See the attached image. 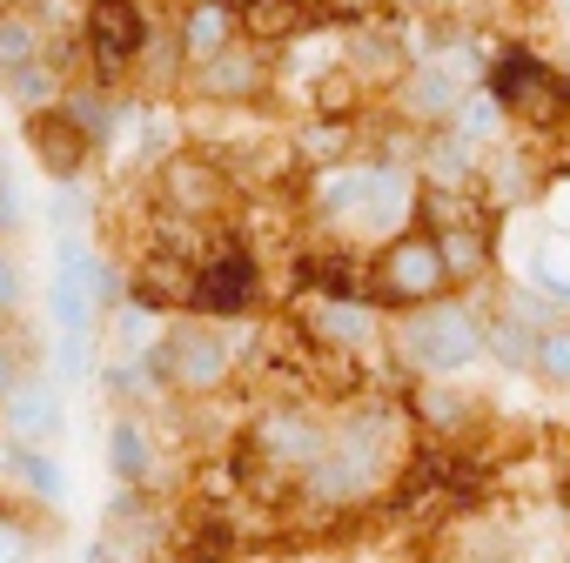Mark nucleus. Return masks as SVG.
<instances>
[{
  "label": "nucleus",
  "mask_w": 570,
  "mask_h": 563,
  "mask_svg": "<svg viewBox=\"0 0 570 563\" xmlns=\"http://www.w3.org/2000/svg\"><path fill=\"white\" fill-rule=\"evenodd\" d=\"M202 88H208V95H222V101H235V95H248V88H255V68L242 61V41H235L228 55H215V61H208Z\"/></svg>",
  "instance_id": "5701e85b"
},
{
  "label": "nucleus",
  "mask_w": 570,
  "mask_h": 563,
  "mask_svg": "<svg viewBox=\"0 0 570 563\" xmlns=\"http://www.w3.org/2000/svg\"><path fill=\"white\" fill-rule=\"evenodd\" d=\"M255 303V261L242 248H208L202 268L188 275V309L202 316H242Z\"/></svg>",
  "instance_id": "39448f33"
},
{
  "label": "nucleus",
  "mask_w": 570,
  "mask_h": 563,
  "mask_svg": "<svg viewBox=\"0 0 570 563\" xmlns=\"http://www.w3.org/2000/svg\"><path fill=\"white\" fill-rule=\"evenodd\" d=\"M242 34H255V41H289L296 28H303V0H242Z\"/></svg>",
  "instance_id": "a211bd4d"
},
{
  "label": "nucleus",
  "mask_w": 570,
  "mask_h": 563,
  "mask_svg": "<svg viewBox=\"0 0 570 563\" xmlns=\"http://www.w3.org/2000/svg\"><path fill=\"white\" fill-rule=\"evenodd\" d=\"M443 289H450V275L436 255V228H396L376 255V296L396 309H416V303H436Z\"/></svg>",
  "instance_id": "7ed1b4c3"
},
{
  "label": "nucleus",
  "mask_w": 570,
  "mask_h": 563,
  "mask_svg": "<svg viewBox=\"0 0 570 563\" xmlns=\"http://www.w3.org/2000/svg\"><path fill=\"white\" fill-rule=\"evenodd\" d=\"M28 148H35V161H41V175L55 181V188H68L81 168H88V155H95V135L68 115V108H41V115H28Z\"/></svg>",
  "instance_id": "0eeeda50"
},
{
  "label": "nucleus",
  "mask_w": 570,
  "mask_h": 563,
  "mask_svg": "<svg viewBox=\"0 0 570 563\" xmlns=\"http://www.w3.org/2000/svg\"><path fill=\"white\" fill-rule=\"evenodd\" d=\"M403 356L423 376H456V369H470L483 356V323L463 303H436V309L416 303V323L403 329Z\"/></svg>",
  "instance_id": "f03ea898"
},
{
  "label": "nucleus",
  "mask_w": 570,
  "mask_h": 563,
  "mask_svg": "<svg viewBox=\"0 0 570 563\" xmlns=\"http://www.w3.org/2000/svg\"><path fill=\"white\" fill-rule=\"evenodd\" d=\"M370 175H376V168H336V175H323L316 195H309L316 221H356V208H363V195H370Z\"/></svg>",
  "instance_id": "2eb2a0df"
},
{
  "label": "nucleus",
  "mask_w": 570,
  "mask_h": 563,
  "mask_svg": "<svg viewBox=\"0 0 570 563\" xmlns=\"http://www.w3.org/2000/svg\"><path fill=\"white\" fill-rule=\"evenodd\" d=\"M537 282H543V296L570 303V228H550L543 248H537Z\"/></svg>",
  "instance_id": "412c9836"
},
{
  "label": "nucleus",
  "mask_w": 570,
  "mask_h": 563,
  "mask_svg": "<svg viewBox=\"0 0 570 563\" xmlns=\"http://www.w3.org/2000/svg\"><path fill=\"white\" fill-rule=\"evenodd\" d=\"M303 148H309L316 161H343V155H350V128H343V121H330V128H309V135H303Z\"/></svg>",
  "instance_id": "bb28decb"
},
{
  "label": "nucleus",
  "mask_w": 570,
  "mask_h": 563,
  "mask_svg": "<svg viewBox=\"0 0 570 563\" xmlns=\"http://www.w3.org/2000/svg\"><path fill=\"white\" fill-rule=\"evenodd\" d=\"M8 88H14V108H28V115H41V108H48V101L61 95V81H55V75L41 68V61L14 68V75H8Z\"/></svg>",
  "instance_id": "393cba45"
},
{
  "label": "nucleus",
  "mask_w": 570,
  "mask_h": 563,
  "mask_svg": "<svg viewBox=\"0 0 570 563\" xmlns=\"http://www.w3.org/2000/svg\"><path fill=\"white\" fill-rule=\"evenodd\" d=\"M490 95H497L510 115H523V121H563V115H570V81L550 75V68H537L530 55H510V61L497 68V81H490Z\"/></svg>",
  "instance_id": "20e7f679"
},
{
  "label": "nucleus",
  "mask_w": 570,
  "mask_h": 563,
  "mask_svg": "<svg viewBox=\"0 0 570 563\" xmlns=\"http://www.w3.org/2000/svg\"><path fill=\"white\" fill-rule=\"evenodd\" d=\"M88 48H95L101 81H115L121 68L141 61V48H148V21H141L135 0H88Z\"/></svg>",
  "instance_id": "423d86ee"
},
{
  "label": "nucleus",
  "mask_w": 570,
  "mask_h": 563,
  "mask_svg": "<svg viewBox=\"0 0 570 563\" xmlns=\"http://www.w3.org/2000/svg\"><path fill=\"white\" fill-rule=\"evenodd\" d=\"M108 470L128 490H148L155 483V450H148V436H141L135 416H115V429H108Z\"/></svg>",
  "instance_id": "4468645a"
},
{
  "label": "nucleus",
  "mask_w": 570,
  "mask_h": 563,
  "mask_svg": "<svg viewBox=\"0 0 570 563\" xmlns=\"http://www.w3.org/2000/svg\"><path fill=\"white\" fill-rule=\"evenodd\" d=\"M436 255H443V275L450 282H476L483 275V255H490V235L476 221H450V228H436Z\"/></svg>",
  "instance_id": "dca6fc26"
},
{
  "label": "nucleus",
  "mask_w": 570,
  "mask_h": 563,
  "mask_svg": "<svg viewBox=\"0 0 570 563\" xmlns=\"http://www.w3.org/2000/svg\"><path fill=\"white\" fill-rule=\"evenodd\" d=\"M248 443H255V456L275 463V470H309V456L323 450V429H316L309 416H296V409H268V416H255Z\"/></svg>",
  "instance_id": "9d476101"
},
{
  "label": "nucleus",
  "mask_w": 570,
  "mask_h": 563,
  "mask_svg": "<svg viewBox=\"0 0 570 563\" xmlns=\"http://www.w3.org/2000/svg\"><path fill=\"white\" fill-rule=\"evenodd\" d=\"M456 101H463V81H456L443 61H423V68L403 75V115H410V121H450Z\"/></svg>",
  "instance_id": "f8f14e48"
},
{
  "label": "nucleus",
  "mask_w": 570,
  "mask_h": 563,
  "mask_svg": "<svg viewBox=\"0 0 570 563\" xmlns=\"http://www.w3.org/2000/svg\"><path fill=\"white\" fill-rule=\"evenodd\" d=\"M303 316H309V336H316L323 349H370L376 329H383L363 296H316Z\"/></svg>",
  "instance_id": "9b49d317"
},
{
  "label": "nucleus",
  "mask_w": 570,
  "mask_h": 563,
  "mask_svg": "<svg viewBox=\"0 0 570 563\" xmlns=\"http://www.w3.org/2000/svg\"><path fill=\"white\" fill-rule=\"evenodd\" d=\"M456 128H463V141L476 148V141H490L497 135V121H503V101L490 95V88H463V101H456V115H450Z\"/></svg>",
  "instance_id": "aec40b11"
},
{
  "label": "nucleus",
  "mask_w": 570,
  "mask_h": 563,
  "mask_svg": "<svg viewBox=\"0 0 570 563\" xmlns=\"http://www.w3.org/2000/svg\"><path fill=\"white\" fill-rule=\"evenodd\" d=\"M356 88H363V81H356L350 68H343V75H323V81H316V108H323V115H336V121H350Z\"/></svg>",
  "instance_id": "a878e982"
},
{
  "label": "nucleus",
  "mask_w": 570,
  "mask_h": 563,
  "mask_svg": "<svg viewBox=\"0 0 570 563\" xmlns=\"http://www.w3.org/2000/svg\"><path fill=\"white\" fill-rule=\"evenodd\" d=\"M61 369L68 376H88V336H61Z\"/></svg>",
  "instance_id": "c756f323"
},
{
  "label": "nucleus",
  "mask_w": 570,
  "mask_h": 563,
  "mask_svg": "<svg viewBox=\"0 0 570 563\" xmlns=\"http://www.w3.org/2000/svg\"><path fill=\"white\" fill-rule=\"evenodd\" d=\"M0 563H21V536L8 523H0Z\"/></svg>",
  "instance_id": "2f4dec72"
},
{
  "label": "nucleus",
  "mask_w": 570,
  "mask_h": 563,
  "mask_svg": "<svg viewBox=\"0 0 570 563\" xmlns=\"http://www.w3.org/2000/svg\"><path fill=\"white\" fill-rule=\"evenodd\" d=\"M155 376L175 389V396H215V389H228V376H235V349H228V336L222 329H208V323H175L161 343H155Z\"/></svg>",
  "instance_id": "f257e3e1"
},
{
  "label": "nucleus",
  "mask_w": 570,
  "mask_h": 563,
  "mask_svg": "<svg viewBox=\"0 0 570 563\" xmlns=\"http://www.w3.org/2000/svg\"><path fill=\"white\" fill-rule=\"evenodd\" d=\"M8 476L21 483V490H35L41 503H61V490H68V476H61V463L55 456H41V443H8Z\"/></svg>",
  "instance_id": "f3484780"
},
{
  "label": "nucleus",
  "mask_w": 570,
  "mask_h": 563,
  "mask_svg": "<svg viewBox=\"0 0 570 563\" xmlns=\"http://www.w3.org/2000/svg\"><path fill=\"white\" fill-rule=\"evenodd\" d=\"M530 369H537L543 383L570 389V329H537V356H530Z\"/></svg>",
  "instance_id": "b1692460"
},
{
  "label": "nucleus",
  "mask_w": 570,
  "mask_h": 563,
  "mask_svg": "<svg viewBox=\"0 0 570 563\" xmlns=\"http://www.w3.org/2000/svg\"><path fill=\"white\" fill-rule=\"evenodd\" d=\"M14 383H21V363H14V356H8V349H0V396H8V389H14Z\"/></svg>",
  "instance_id": "7c9ffc66"
},
{
  "label": "nucleus",
  "mask_w": 570,
  "mask_h": 563,
  "mask_svg": "<svg viewBox=\"0 0 570 563\" xmlns=\"http://www.w3.org/2000/svg\"><path fill=\"white\" fill-rule=\"evenodd\" d=\"M61 389L55 383H41V376H28V383H14L8 396H0V423H8V443H55L61 436Z\"/></svg>",
  "instance_id": "1a4fd4ad"
},
{
  "label": "nucleus",
  "mask_w": 570,
  "mask_h": 563,
  "mask_svg": "<svg viewBox=\"0 0 570 563\" xmlns=\"http://www.w3.org/2000/svg\"><path fill=\"white\" fill-rule=\"evenodd\" d=\"M161 195H168L175 215H222V201H228V175H222V161H208V155H168V168H161Z\"/></svg>",
  "instance_id": "6e6552de"
},
{
  "label": "nucleus",
  "mask_w": 570,
  "mask_h": 563,
  "mask_svg": "<svg viewBox=\"0 0 570 563\" xmlns=\"http://www.w3.org/2000/svg\"><path fill=\"white\" fill-rule=\"evenodd\" d=\"M563 8H570V0H563Z\"/></svg>",
  "instance_id": "473e14b6"
},
{
  "label": "nucleus",
  "mask_w": 570,
  "mask_h": 563,
  "mask_svg": "<svg viewBox=\"0 0 570 563\" xmlns=\"http://www.w3.org/2000/svg\"><path fill=\"white\" fill-rule=\"evenodd\" d=\"M242 41V14H235V0H195L188 21H181V48L195 61H215Z\"/></svg>",
  "instance_id": "ddd939ff"
},
{
  "label": "nucleus",
  "mask_w": 570,
  "mask_h": 563,
  "mask_svg": "<svg viewBox=\"0 0 570 563\" xmlns=\"http://www.w3.org/2000/svg\"><path fill=\"white\" fill-rule=\"evenodd\" d=\"M423 416H430L436 429H450V423H463V403H456L450 389H430V396H423Z\"/></svg>",
  "instance_id": "cd10ccee"
},
{
  "label": "nucleus",
  "mask_w": 570,
  "mask_h": 563,
  "mask_svg": "<svg viewBox=\"0 0 570 563\" xmlns=\"http://www.w3.org/2000/svg\"><path fill=\"white\" fill-rule=\"evenodd\" d=\"M41 28H35V14H21V8H8L0 14V75H14V68H28V61H41Z\"/></svg>",
  "instance_id": "6ab92c4d"
},
{
  "label": "nucleus",
  "mask_w": 570,
  "mask_h": 563,
  "mask_svg": "<svg viewBox=\"0 0 570 563\" xmlns=\"http://www.w3.org/2000/svg\"><path fill=\"white\" fill-rule=\"evenodd\" d=\"M21 296H28V282H21V268L0 255V309H21Z\"/></svg>",
  "instance_id": "c85d7f7f"
},
{
  "label": "nucleus",
  "mask_w": 570,
  "mask_h": 563,
  "mask_svg": "<svg viewBox=\"0 0 570 563\" xmlns=\"http://www.w3.org/2000/svg\"><path fill=\"white\" fill-rule=\"evenodd\" d=\"M483 349H497L510 369H530V356H537V329H530V316H517V323H490V329H483Z\"/></svg>",
  "instance_id": "4be33fe9"
}]
</instances>
